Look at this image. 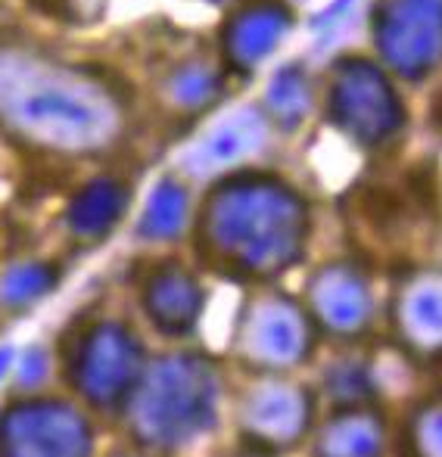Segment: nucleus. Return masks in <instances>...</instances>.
<instances>
[{
    "mask_svg": "<svg viewBox=\"0 0 442 457\" xmlns=\"http://www.w3.org/2000/svg\"><path fill=\"white\" fill-rule=\"evenodd\" d=\"M0 121L56 153H100L125 128L121 100L88 72L35 56H0Z\"/></svg>",
    "mask_w": 442,
    "mask_h": 457,
    "instance_id": "1",
    "label": "nucleus"
},
{
    "mask_svg": "<svg viewBox=\"0 0 442 457\" xmlns=\"http://www.w3.org/2000/svg\"><path fill=\"white\" fill-rule=\"evenodd\" d=\"M305 237V205L268 178L221 187L206 203L200 224L203 259L224 274L253 280H268L296 265Z\"/></svg>",
    "mask_w": 442,
    "mask_h": 457,
    "instance_id": "2",
    "label": "nucleus"
},
{
    "mask_svg": "<svg viewBox=\"0 0 442 457\" xmlns=\"http://www.w3.org/2000/svg\"><path fill=\"white\" fill-rule=\"evenodd\" d=\"M128 433L146 452H178L213 433L221 414V373L206 355L175 352L144 364L121 404Z\"/></svg>",
    "mask_w": 442,
    "mask_h": 457,
    "instance_id": "3",
    "label": "nucleus"
},
{
    "mask_svg": "<svg viewBox=\"0 0 442 457\" xmlns=\"http://www.w3.org/2000/svg\"><path fill=\"white\" fill-rule=\"evenodd\" d=\"M144 364V349L125 324L97 320L88 324L66 349L63 370L85 404L97 411H119L131 395Z\"/></svg>",
    "mask_w": 442,
    "mask_h": 457,
    "instance_id": "4",
    "label": "nucleus"
},
{
    "mask_svg": "<svg viewBox=\"0 0 442 457\" xmlns=\"http://www.w3.org/2000/svg\"><path fill=\"white\" fill-rule=\"evenodd\" d=\"M234 420L246 448L293 452L315 429V392L290 373H255L237 395Z\"/></svg>",
    "mask_w": 442,
    "mask_h": 457,
    "instance_id": "5",
    "label": "nucleus"
},
{
    "mask_svg": "<svg viewBox=\"0 0 442 457\" xmlns=\"http://www.w3.org/2000/svg\"><path fill=\"white\" fill-rule=\"evenodd\" d=\"M315 320L290 295L268 293L243 308L234 333V352L255 373H290L309 361Z\"/></svg>",
    "mask_w": 442,
    "mask_h": 457,
    "instance_id": "6",
    "label": "nucleus"
},
{
    "mask_svg": "<svg viewBox=\"0 0 442 457\" xmlns=\"http://www.w3.org/2000/svg\"><path fill=\"white\" fill-rule=\"evenodd\" d=\"M0 457H94V427L66 398H16L0 411Z\"/></svg>",
    "mask_w": 442,
    "mask_h": 457,
    "instance_id": "7",
    "label": "nucleus"
},
{
    "mask_svg": "<svg viewBox=\"0 0 442 457\" xmlns=\"http://www.w3.org/2000/svg\"><path fill=\"white\" fill-rule=\"evenodd\" d=\"M387 56L418 79L442 56V0H393L377 25Z\"/></svg>",
    "mask_w": 442,
    "mask_h": 457,
    "instance_id": "8",
    "label": "nucleus"
},
{
    "mask_svg": "<svg viewBox=\"0 0 442 457\" xmlns=\"http://www.w3.org/2000/svg\"><path fill=\"white\" fill-rule=\"evenodd\" d=\"M309 318L333 337H362L374 318V295L352 265H328L309 283Z\"/></svg>",
    "mask_w": 442,
    "mask_h": 457,
    "instance_id": "9",
    "label": "nucleus"
},
{
    "mask_svg": "<svg viewBox=\"0 0 442 457\" xmlns=\"http://www.w3.org/2000/svg\"><path fill=\"white\" fill-rule=\"evenodd\" d=\"M333 115L362 140H383L399 128V106L389 87L368 66H349L333 87Z\"/></svg>",
    "mask_w": 442,
    "mask_h": 457,
    "instance_id": "10",
    "label": "nucleus"
},
{
    "mask_svg": "<svg viewBox=\"0 0 442 457\" xmlns=\"http://www.w3.org/2000/svg\"><path fill=\"white\" fill-rule=\"evenodd\" d=\"M393 320L405 355L421 361L442 358V274L424 271L408 277L396 295Z\"/></svg>",
    "mask_w": 442,
    "mask_h": 457,
    "instance_id": "11",
    "label": "nucleus"
},
{
    "mask_svg": "<svg viewBox=\"0 0 442 457\" xmlns=\"http://www.w3.org/2000/svg\"><path fill=\"white\" fill-rule=\"evenodd\" d=\"M387 417L371 402L339 404L312 436V457H383Z\"/></svg>",
    "mask_w": 442,
    "mask_h": 457,
    "instance_id": "12",
    "label": "nucleus"
},
{
    "mask_svg": "<svg viewBox=\"0 0 442 457\" xmlns=\"http://www.w3.org/2000/svg\"><path fill=\"white\" fill-rule=\"evenodd\" d=\"M144 308L159 330L169 337H181L200 318L203 289L194 274L178 265H165L144 283Z\"/></svg>",
    "mask_w": 442,
    "mask_h": 457,
    "instance_id": "13",
    "label": "nucleus"
},
{
    "mask_svg": "<svg viewBox=\"0 0 442 457\" xmlns=\"http://www.w3.org/2000/svg\"><path fill=\"white\" fill-rule=\"evenodd\" d=\"M125 184L115 181V178H100V181H91L72 199V205L66 212V224L79 240H100L115 228V221L125 212Z\"/></svg>",
    "mask_w": 442,
    "mask_h": 457,
    "instance_id": "14",
    "label": "nucleus"
},
{
    "mask_svg": "<svg viewBox=\"0 0 442 457\" xmlns=\"http://www.w3.org/2000/svg\"><path fill=\"white\" fill-rule=\"evenodd\" d=\"M265 140V125L255 112H237L228 121H221L200 146L188 156V165L194 171H215L228 162H237L240 156L253 153Z\"/></svg>",
    "mask_w": 442,
    "mask_h": 457,
    "instance_id": "15",
    "label": "nucleus"
},
{
    "mask_svg": "<svg viewBox=\"0 0 442 457\" xmlns=\"http://www.w3.org/2000/svg\"><path fill=\"white\" fill-rule=\"evenodd\" d=\"M284 29L287 16L280 12V6H253V10L240 12L228 29V54L240 66H253L265 54H271L278 37L284 35Z\"/></svg>",
    "mask_w": 442,
    "mask_h": 457,
    "instance_id": "16",
    "label": "nucleus"
},
{
    "mask_svg": "<svg viewBox=\"0 0 442 457\" xmlns=\"http://www.w3.org/2000/svg\"><path fill=\"white\" fill-rule=\"evenodd\" d=\"M399 457H442V398L412 404L399 429Z\"/></svg>",
    "mask_w": 442,
    "mask_h": 457,
    "instance_id": "17",
    "label": "nucleus"
},
{
    "mask_svg": "<svg viewBox=\"0 0 442 457\" xmlns=\"http://www.w3.org/2000/svg\"><path fill=\"white\" fill-rule=\"evenodd\" d=\"M184 215H188V196L178 184L163 181L153 190L150 203L140 218V234L150 240H171L181 234Z\"/></svg>",
    "mask_w": 442,
    "mask_h": 457,
    "instance_id": "18",
    "label": "nucleus"
},
{
    "mask_svg": "<svg viewBox=\"0 0 442 457\" xmlns=\"http://www.w3.org/2000/svg\"><path fill=\"white\" fill-rule=\"evenodd\" d=\"M56 283V271L41 262H25V265L10 268L0 277V305L6 308H25L47 295Z\"/></svg>",
    "mask_w": 442,
    "mask_h": 457,
    "instance_id": "19",
    "label": "nucleus"
},
{
    "mask_svg": "<svg viewBox=\"0 0 442 457\" xmlns=\"http://www.w3.org/2000/svg\"><path fill=\"white\" fill-rule=\"evenodd\" d=\"M271 106L278 112V119H287V121H296L299 115L305 112V85L296 79V72H284L278 81L271 85Z\"/></svg>",
    "mask_w": 442,
    "mask_h": 457,
    "instance_id": "20",
    "label": "nucleus"
},
{
    "mask_svg": "<svg viewBox=\"0 0 442 457\" xmlns=\"http://www.w3.org/2000/svg\"><path fill=\"white\" fill-rule=\"evenodd\" d=\"M213 94H215V75L203 66L184 69L175 79V85H171V96H175L181 106H200V103L209 100Z\"/></svg>",
    "mask_w": 442,
    "mask_h": 457,
    "instance_id": "21",
    "label": "nucleus"
},
{
    "mask_svg": "<svg viewBox=\"0 0 442 457\" xmlns=\"http://www.w3.org/2000/svg\"><path fill=\"white\" fill-rule=\"evenodd\" d=\"M106 0H54V10H60L69 19H94L100 16Z\"/></svg>",
    "mask_w": 442,
    "mask_h": 457,
    "instance_id": "22",
    "label": "nucleus"
},
{
    "mask_svg": "<svg viewBox=\"0 0 442 457\" xmlns=\"http://www.w3.org/2000/svg\"><path fill=\"white\" fill-rule=\"evenodd\" d=\"M44 377H47V355H44V352H38V349L29 352L22 367H19V383L35 386V383H41Z\"/></svg>",
    "mask_w": 442,
    "mask_h": 457,
    "instance_id": "23",
    "label": "nucleus"
},
{
    "mask_svg": "<svg viewBox=\"0 0 442 457\" xmlns=\"http://www.w3.org/2000/svg\"><path fill=\"white\" fill-rule=\"evenodd\" d=\"M110 457H153V454L138 445V448H119V452H113Z\"/></svg>",
    "mask_w": 442,
    "mask_h": 457,
    "instance_id": "24",
    "label": "nucleus"
},
{
    "mask_svg": "<svg viewBox=\"0 0 442 457\" xmlns=\"http://www.w3.org/2000/svg\"><path fill=\"white\" fill-rule=\"evenodd\" d=\"M230 457H278V454H271V452H259V448H240V452L230 454Z\"/></svg>",
    "mask_w": 442,
    "mask_h": 457,
    "instance_id": "25",
    "label": "nucleus"
},
{
    "mask_svg": "<svg viewBox=\"0 0 442 457\" xmlns=\"http://www.w3.org/2000/svg\"><path fill=\"white\" fill-rule=\"evenodd\" d=\"M10 361H13V352L10 349H0V379H4V373L10 370Z\"/></svg>",
    "mask_w": 442,
    "mask_h": 457,
    "instance_id": "26",
    "label": "nucleus"
}]
</instances>
